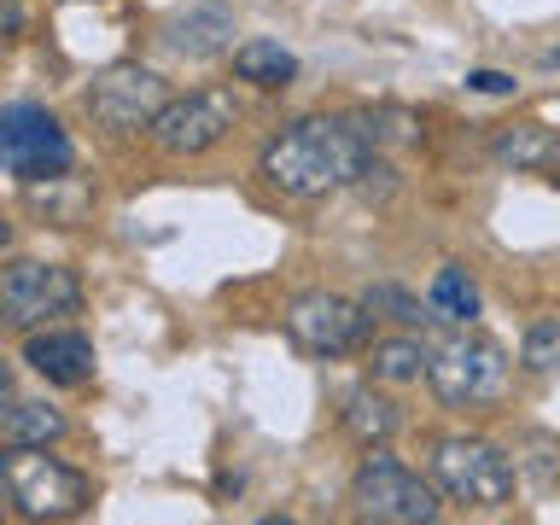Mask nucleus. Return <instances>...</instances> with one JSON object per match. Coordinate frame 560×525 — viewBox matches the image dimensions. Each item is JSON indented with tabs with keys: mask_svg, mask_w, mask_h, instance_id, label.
Listing matches in <instances>:
<instances>
[{
	"mask_svg": "<svg viewBox=\"0 0 560 525\" xmlns=\"http://www.w3.org/2000/svg\"><path fill=\"white\" fill-rule=\"evenodd\" d=\"M164 77L147 65H112L100 70L94 88H88V112L105 135H140L152 129V117L164 112Z\"/></svg>",
	"mask_w": 560,
	"mask_h": 525,
	"instance_id": "9d476101",
	"label": "nucleus"
},
{
	"mask_svg": "<svg viewBox=\"0 0 560 525\" xmlns=\"http://www.w3.org/2000/svg\"><path fill=\"white\" fill-rule=\"evenodd\" d=\"M24 368L47 385H88L94 380V345L77 327H35L24 339Z\"/></svg>",
	"mask_w": 560,
	"mask_h": 525,
	"instance_id": "9b49d317",
	"label": "nucleus"
},
{
	"mask_svg": "<svg viewBox=\"0 0 560 525\" xmlns=\"http://www.w3.org/2000/svg\"><path fill=\"white\" fill-rule=\"evenodd\" d=\"M0 310L18 332H35V327H52L65 315L82 310V280L65 269V262H30V257H12L0 269Z\"/></svg>",
	"mask_w": 560,
	"mask_h": 525,
	"instance_id": "423d86ee",
	"label": "nucleus"
},
{
	"mask_svg": "<svg viewBox=\"0 0 560 525\" xmlns=\"http://www.w3.org/2000/svg\"><path fill=\"white\" fill-rule=\"evenodd\" d=\"M520 362L532 368V374H560V315H555V322H532V327H525Z\"/></svg>",
	"mask_w": 560,
	"mask_h": 525,
	"instance_id": "aec40b11",
	"label": "nucleus"
},
{
	"mask_svg": "<svg viewBox=\"0 0 560 525\" xmlns=\"http://www.w3.org/2000/svg\"><path fill=\"white\" fill-rule=\"evenodd\" d=\"M362 304L374 310V315H392V322H402V327L438 322V315H432V304H420V298H409L402 287H392V280H380V287H368V292H362Z\"/></svg>",
	"mask_w": 560,
	"mask_h": 525,
	"instance_id": "6ab92c4d",
	"label": "nucleus"
},
{
	"mask_svg": "<svg viewBox=\"0 0 560 525\" xmlns=\"http://www.w3.org/2000/svg\"><path fill=\"white\" fill-rule=\"evenodd\" d=\"M0 479L18 520H77L94 502V479L82 467L47 455V444H24L0 455Z\"/></svg>",
	"mask_w": 560,
	"mask_h": 525,
	"instance_id": "f03ea898",
	"label": "nucleus"
},
{
	"mask_svg": "<svg viewBox=\"0 0 560 525\" xmlns=\"http://www.w3.org/2000/svg\"><path fill=\"white\" fill-rule=\"evenodd\" d=\"M0 158H7V170L18 182H47V175H65L77 164L59 117L42 112V105H24V100L7 105V117H0Z\"/></svg>",
	"mask_w": 560,
	"mask_h": 525,
	"instance_id": "1a4fd4ad",
	"label": "nucleus"
},
{
	"mask_svg": "<svg viewBox=\"0 0 560 525\" xmlns=\"http://www.w3.org/2000/svg\"><path fill=\"white\" fill-rule=\"evenodd\" d=\"M228 42H234V12H228L222 0H205V7L182 12L164 30V47L175 59H210V52H222Z\"/></svg>",
	"mask_w": 560,
	"mask_h": 525,
	"instance_id": "f8f14e48",
	"label": "nucleus"
},
{
	"mask_svg": "<svg viewBox=\"0 0 560 525\" xmlns=\"http://www.w3.org/2000/svg\"><path fill=\"white\" fill-rule=\"evenodd\" d=\"M287 332L310 357H357L374 339V310L339 292H298L287 304Z\"/></svg>",
	"mask_w": 560,
	"mask_h": 525,
	"instance_id": "0eeeda50",
	"label": "nucleus"
},
{
	"mask_svg": "<svg viewBox=\"0 0 560 525\" xmlns=\"http://www.w3.org/2000/svg\"><path fill=\"white\" fill-rule=\"evenodd\" d=\"M374 135L362 117H298L262 147V182L287 199H327V192L357 187L374 170Z\"/></svg>",
	"mask_w": 560,
	"mask_h": 525,
	"instance_id": "f257e3e1",
	"label": "nucleus"
},
{
	"mask_svg": "<svg viewBox=\"0 0 560 525\" xmlns=\"http://www.w3.org/2000/svg\"><path fill=\"white\" fill-rule=\"evenodd\" d=\"M234 122H240V105L228 88H192V94L170 100L164 112L152 117L147 135L164 158H199L210 147H222V140L234 135Z\"/></svg>",
	"mask_w": 560,
	"mask_h": 525,
	"instance_id": "6e6552de",
	"label": "nucleus"
},
{
	"mask_svg": "<svg viewBox=\"0 0 560 525\" xmlns=\"http://www.w3.org/2000/svg\"><path fill=\"white\" fill-rule=\"evenodd\" d=\"M0 24H7V42H18V30H24V12H18V0H7V12H0Z\"/></svg>",
	"mask_w": 560,
	"mask_h": 525,
	"instance_id": "4be33fe9",
	"label": "nucleus"
},
{
	"mask_svg": "<svg viewBox=\"0 0 560 525\" xmlns=\"http://www.w3.org/2000/svg\"><path fill=\"white\" fill-rule=\"evenodd\" d=\"M427 304H432L438 322H450V327H472V322H479V287H472L467 269H455V262H444V269L432 275Z\"/></svg>",
	"mask_w": 560,
	"mask_h": 525,
	"instance_id": "a211bd4d",
	"label": "nucleus"
},
{
	"mask_svg": "<svg viewBox=\"0 0 560 525\" xmlns=\"http://www.w3.org/2000/svg\"><path fill=\"white\" fill-rule=\"evenodd\" d=\"M467 88H472V94H514V77H508V70H472V77H467Z\"/></svg>",
	"mask_w": 560,
	"mask_h": 525,
	"instance_id": "412c9836",
	"label": "nucleus"
},
{
	"mask_svg": "<svg viewBox=\"0 0 560 525\" xmlns=\"http://www.w3.org/2000/svg\"><path fill=\"white\" fill-rule=\"evenodd\" d=\"M508 350L485 332H455L432 350V368H427V385L444 409H485L508 392Z\"/></svg>",
	"mask_w": 560,
	"mask_h": 525,
	"instance_id": "39448f33",
	"label": "nucleus"
},
{
	"mask_svg": "<svg viewBox=\"0 0 560 525\" xmlns=\"http://www.w3.org/2000/svg\"><path fill=\"white\" fill-rule=\"evenodd\" d=\"M368 368H374V380H385V385H415V380H427L432 350L420 345L415 332H397V339H374Z\"/></svg>",
	"mask_w": 560,
	"mask_h": 525,
	"instance_id": "f3484780",
	"label": "nucleus"
},
{
	"mask_svg": "<svg viewBox=\"0 0 560 525\" xmlns=\"http://www.w3.org/2000/svg\"><path fill=\"white\" fill-rule=\"evenodd\" d=\"M339 420H345V432L357 438L362 450H385V444L397 438V427H402L397 402L380 397V392H350L345 409H339Z\"/></svg>",
	"mask_w": 560,
	"mask_h": 525,
	"instance_id": "2eb2a0df",
	"label": "nucleus"
},
{
	"mask_svg": "<svg viewBox=\"0 0 560 525\" xmlns=\"http://www.w3.org/2000/svg\"><path fill=\"white\" fill-rule=\"evenodd\" d=\"M234 77L262 88V94H280V88H292L298 77V59L280 42H240L234 47Z\"/></svg>",
	"mask_w": 560,
	"mask_h": 525,
	"instance_id": "dca6fc26",
	"label": "nucleus"
},
{
	"mask_svg": "<svg viewBox=\"0 0 560 525\" xmlns=\"http://www.w3.org/2000/svg\"><path fill=\"white\" fill-rule=\"evenodd\" d=\"M432 479L450 502H462V508H508L514 502L520 472H514L502 444L472 438V432H450V438L432 444Z\"/></svg>",
	"mask_w": 560,
	"mask_h": 525,
	"instance_id": "7ed1b4c3",
	"label": "nucleus"
},
{
	"mask_svg": "<svg viewBox=\"0 0 560 525\" xmlns=\"http://www.w3.org/2000/svg\"><path fill=\"white\" fill-rule=\"evenodd\" d=\"M497 164L520 170V175H555L560 182V135L555 129H537V122H514V129L497 135Z\"/></svg>",
	"mask_w": 560,
	"mask_h": 525,
	"instance_id": "ddd939ff",
	"label": "nucleus"
},
{
	"mask_svg": "<svg viewBox=\"0 0 560 525\" xmlns=\"http://www.w3.org/2000/svg\"><path fill=\"white\" fill-rule=\"evenodd\" d=\"M350 508H357V520L374 525H432L444 514V490H438V479H420L415 467L374 450L350 472Z\"/></svg>",
	"mask_w": 560,
	"mask_h": 525,
	"instance_id": "20e7f679",
	"label": "nucleus"
},
{
	"mask_svg": "<svg viewBox=\"0 0 560 525\" xmlns=\"http://www.w3.org/2000/svg\"><path fill=\"white\" fill-rule=\"evenodd\" d=\"M65 432H70V420L52 409V402L12 397V392H7V409H0V444H7V450H24V444H59Z\"/></svg>",
	"mask_w": 560,
	"mask_h": 525,
	"instance_id": "4468645a",
	"label": "nucleus"
},
{
	"mask_svg": "<svg viewBox=\"0 0 560 525\" xmlns=\"http://www.w3.org/2000/svg\"><path fill=\"white\" fill-rule=\"evenodd\" d=\"M537 65H542V70H555V65H560V47H555V52H542V59H537Z\"/></svg>",
	"mask_w": 560,
	"mask_h": 525,
	"instance_id": "5701e85b",
	"label": "nucleus"
}]
</instances>
